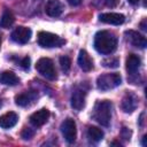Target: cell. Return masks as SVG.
Segmentation results:
<instances>
[{"label":"cell","instance_id":"cell-14","mask_svg":"<svg viewBox=\"0 0 147 147\" xmlns=\"http://www.w3.org/2000/svg\"><path fill=\"white\" fill-rule=\"evenodd\" d=\"M78 65L85 72L91 71L93 69V62H92L88 53L85 49H80L79 51V54H78Z\"/></svg>","mask_w":147,"mask_h":147},{"label":"cell","instance_id":"cell-28","mask_svg":"<svg viewBox=\"0 0 147 147\" xmlns=\"http://www.w3.org/2000/svg\"><path fill=\"white\" fill-rule=\"evenodd\" d=\"M127 1H129V2L131 3V5H137L139 0H127Z\"/></svg>","mask_w":147,"mask_h":147},{"label":"cell","instance_id":"cell-25","mask_svg":"<svg viewBox=\"0 0 147 147\" xmlns=\"http://www.w3.org/2000/svg\"><path fill=\"white\" fill-rule=\"evenodd\" d=\"M105 2H106V5H107L108 7L113 8V7H116V6L118 5L119 0H105Z\"/></svg>","mask_w":147,"mask_h":147},{"label":"cell","instance_id":"cell-5","mask_svg":"<svg viewBox=\"0 0 147 147\" xmlns=\"http://www.w3.org/2000/svg\"><path fill=\"white\" fill-rule=\"evenodd\" d=\"M36 69L40 75H42L47 79H49V80L56 79V71H55L53 61L51 59H48V57L39 59L36 64Z\"/></svg>","mask_w":147,"mask_h":147},{"label":"cell","instance_id":"cell-30","mask_svg":"<svg viewBox=\"0 0 147 147\" xmlns=\"http://www.w3.org/2000/svg\"><path fill=\"white\" fill-rule=\"evenodd\" d=\"M0 46H1V38H0Z\"/></svg>","mask_w":147,"mask_h":147},{"label":"cell","instance_id":"cell-29","mask_svg":"<svg viewBox=\"0 0 147 147\" xmlns=\"http://www.w3.org/2000/svg\"><path fill=\"white\" fill-rule=\"evenodd\" d=\"M142 145L144 146L146 145V136H144V138H142Z\"/></svg>","mask_w":147,"mask_h":147},{"label":"cell","instance_id":"cell-31","mask_svg":"<svg viewBox=\"0 0 147 147\" xmlns=\"http://www.w3.org/2000/svg\"><path fill=\"white\" fill-rule=\"evenodd\" d=\"M0 105H1V101H0Z\"/></svg>","mask_w":147,"mask_h":147},{"label":"cell","instance_id":"cell-1","mask_svg":"<svg viewBox=\"0 0 147 147\" xmlns=\"http://www.w3.org/2000/svg\"><path fill=\"white\" fill-rule=\"evenodd\" d=\"M117 47V38L110 31H98L94 36V48L100 54H111Z\"/></svg>","mask_w":147,"mask_h":147},{"label":"cell","instance_id":"cell-23","mask_svg":"<svg viewBox=\"0 0 147 147\" xmlns=\"http://www.w3.org/2000/svg\"><path fill=\"white\" fill-rule=\"evenodd\" d=\"M33 134H34V131H33L32 129H29V127H24L23 131H22V133H21L22 138L25 139V140L31 139V138L33 137Z\"/></svg>","mask_w":147,"mask_h":147},{"label":"cell","instance_id":"cell-10","mask_svg":"<svg viewBox=\"0 0 147 147\" xmlns=\"http://www.w3.org/2000/svg\"><path fill=\"white\" fill-rule=\"evenodd\" d=\"M49 118V110L46 109V108H42L36 113H33L31 116H30V123L36 126V127H39L41 125H44Z\"/></svg>","mask_w":147,"mask_h":147},{"label":"cell","instance_id":"cell-13","mask_svg":"<svg viewBox=\"0 0 147 147\" xmlns=\"http://www.w3.org/2000/svg\"><path fill=\"white\" fill-rule=\"evenodd\" d=\"M86 92L84 90H76L71 95V107L76 110H80L85 106Z\"/></svg>","mask_w":147,"mask_h":147},{"label":"cell","instance_id":"cell-20","mask_svg":"<svg viewBox=\"0 0 147 147\" xmlns=\"http://www.w3.org/2000/svg\"><path fill=\"white\" fill-rule=\"evenodd\" d=\"M87 137L90 138V140L98 142L103 138V131L96 126H90L87 130Z\"/></svg>","mask_w":147,"mask_h":147},{"label":"cell","instance_id":"cell-27","mask_svg":"<svg viewBox=\"0 0 147 147\" xmlns=\"http://www.w3.org/2000/svg\"><path fill=\"white\" fill-rule=\"evenodd\" d=\"M67 2H68L70 6L76 7V6H79V5L82 3V0H67Z\"/></svg>","mask_w":147,"mask_h":147},{"label":"cell","instance_id":"cell-18","mask_svg":"<svg viewBox=\"0 0 147 147\" xmlns=\"http://www.w3.org/2000/svg\"><path fill=\"white\" fill-rule=\"evenodd\" d=\"M36 98V94L32 93V92H24V93H21L18 95L15 96V102L17 106H21V107H25L31 103V101Z\"/></svg>","mask_w":147,"mask_h":147},{"label":"cell","instance_id":"cell-17","mask_svg":"<svg viewBox=\"0 0 147 147\" xmlns=\"http://www.w3.org/2000/svg\"><path fill=\"white\" fill-rule=\"evenodd\" d=\"M18 82H20L18 77L13 71H5L0 75V83H2L3 85L14 86V85H17Z\"/></svg>","mask_w":147,"mask_h":147},{"label":"cell","instance_id":"cell-21","mask_svg":"<svg viewBox=\"0 0 147 147\" xmlns=\"http://www.w3.org/2000/svg\"><path fill=\"white\" fill-rule=\"evenodd\" d=\"M60 65L64 72H68L70 70V67H71V60L68 56H61L60 57Z\"/></svg>","mask_w":147,"mask_h":147},{"label":"cell","instance_id":"cell-8","mask_svg":"<svg viewBox=\"0 0 147 147\" xmlns=\"http://www.w3.org/2000/svg\"><path fill=\"white\" fill-rule=\"evenodd\" d=\"M137 106H138V98L133 93H126L124 95V98L122 99L121 107H122V110L126 114L133 113L136 110Z\"/></svg>","mask_w":147,"mask_h":147},{"label":"cell","instance_id":"cell-2","mask_svg":"<svg viewBox=\"0 0 147 147\" xmlns=\"http://www.w3.org/2000/svg\"><path fill=\"white\" fill-rule=\"evenodd\" d=\"M111 102L108 100H103V101H99L95 107H94V111H93V118L101 125L103 126H108L110 124V119H111Z\"/></svg>","mask_w":147,"mask_h":147},{"label":"cell","instance_id":"cell-24","mask_svg":"<svg viewBox=\"0 0 147 147\" xmlns=\"http://www.w3.org/2000/svg\"><path fill=\"white\" fill-rule=\"evenodd\" d=\"M21 67L24 69H29V67H30V57L29 56H25L21 60Z\"/></svg>","mask_w":147,"mask_h":147},{"label":"cell","instance_id":"cell-22","mask_svg":"<svg viewBox=\"0 0 147 147\" xmlns=\"http://www.w3.org/2000/svg\"><path fill=\"white\" fill-rule=\"evenodd\" d=\"M102 64H103V67H107V68H117L118 64H119V61L116 57L106 59V60L102 61Z\"/></svg>","mask_w":147,"mask_h":147},{"label":"cell","instance_id":"cell-3","mask_svg":"<svg viewBox=\"0 0 147 147\" xmlns=\"http://www.w3.org/2000/svg\"><path fill=\"white\" fill-rule=\"evenodd\" d=\"M122 83V77L117 72L100 75L96 79V87L100 91H109L117 87Z\"/></svg>","mask_w":147,"mask_h":147},{"label":"cell","instance_id":"cell-4","mask_svg":"<svg viewBox=\"0 0 147 147\" xmlns=\"http://www.w3.org/2000/svg\"><path fill=\"white\" fill-rule=\"evenodd\" d=\"M65 42L64 39H62L61 37L51 33V32H46V31H40L38 33V44L41 47L45 48H51V47H60Z\"/></svg>","mask_w":147,"mask_h":147},{"label":"cell","instance_id":"cell-9","mask_svg":"<svg viewBox=\"0 0 147 147\" xmlns=\"http://www.w3.org/2000/svg\"><path fill=\"white\" fill-rule=\"evenodd\" d=\"M99 20L102 23L111 24V25H121L125 21V16L119 13H105L99 16Z\"/></svg>","mask_w":147,"mask_h":147},{"label":"cell","instance_id":"cell-12","mask_svg":"<svg viewBox=\"0 0 147 147\" xmlns=\"http://www.w3.org/2000/svg\"><path fill=\"white\" fill-rule=\"evenodd\" d=\"M125 36L127 38V40L136 47H139V48H145L146 45H147V40L146 38L138 33L137 31H133V30H129V31H125Z\"/></svg>","mask_w":147,"mask_h":147},{"label":"cell","instance_id":"cell-11","mask_svg":"<svg viewBox=\"0 0 147 147\" xmlns=\"http://www.w3.org/2000/svg\"><path fill=\"white\" fill-rule=\"evenodd\" d=\"M64 7L60 0H48L45 7V11L48 16L52 17H57L62 14Z\"/></svg>","mask_w":147,"mask_h":147},{"label":"cell","instance_id":"cell-16","mask_svg":"<svg viewBox=\"0 0 147 147\" xmlns=\"http://www.w3.org/2000/svg\"><path fill=\"white\" fill-rule=\"evenodd\" d=\"M140 57L136 54H130L126 59V71L130 75H134L140 67Z\"/></svg>","mask_w":147,"mask_h":147},{"label":"cell","instance_id":"cell-26","mask_svg":"<svg viewBox=\"0 0 147 147\" xmlns=\"http://www.w3.org/2000/svg\"><path fill=\"white\" fill-rule=\"evenodd\" d=\"M122 134H123V137H124V139H130V136H131V132L126 129V127H123V130H122Z\"/></svg>","mask_w":147,"mask_h":147},{"label":"cell","instance_id":"cell-15","mask_svg":"<svg viewBox=\"0 0 147 147\" xmlns=\"http://www.w3.org/2000/svg\"><path fill=\"white\" fill-rule=\"evenodd\" d=\"M17 121H18L17 114L14 111H9V113L3 114L0 117V126L2 129H10V127L16 125Z\"/></svg>","mask_w":147,"mask_h":147},{"label":"cell","instance_id":"cell-7","mask_svg":"<svg viewBox=\"0 0 147 147\" xmlns=\"http://www.w3.org/2000/svg\"><path fill=\"white\" fill-rule=\"evenodd\" d=\"M31 30L26 26H17L11 32V39L17 44H26L31 38Z\"/></svg>","mask_w":147,"mask_h":147},{"label":"cell","instance_id":"cell-6","mask_svg":"<svg viewBox=\"0 0 147 147\" xmlns=\"http://www.w3.org/2000/svg\"><path fill=\"white\" fill-rule=\"evenodd\" d=\"M61 132L67 142H69V144L75 142L76 137H77V129H76L75 121L72 118L64 119V122L61 124Z\"/></svg>","mask_w":147,"mask_h":147},{"label":"cell","instance_id":"cell-19","mask_svg":"<svg viewBox=\"0 0 147 147\" xmlns=\"http://www.w3.org/2000/svg\"><path fill=\"white\" fill-rule=\"evenodd\" d=\"M14 21H15V17H14L13 13L9 9H5L1 15V18H0V26L3 29H8L9 26L13 25Z\"/></svg>","mask_w":147,"mask_h":147}]
</instances>
